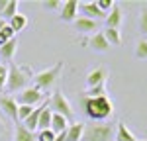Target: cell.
<instances>
[{
    "label": "cell",
    "mask_w": 147,
    "mask_h": 141,
    "mask_svg": "<svg viewBox=\"0 0 147 141\" xmlns=\"http://www.w3.org/2000/svg\"><path fill=\"white\" fill-rule=\"evenodd\" d=\"M106 77H108V73L106 69H94L90 70L88 75H86V84H88V88H94V86H98V84H106Z\"/></svg>",
    "instance_id": "cell-12"
},
{
    "label": "cell",
    "mask_w": 147,
    "mask_h": 141,
    "mask_svg": "<svg viewBox=\"0 0 147 141\" xmlns=\"http://www.w3.org/2000/svg\"><path fill=\"white\" fill-rule=\"evenodd\" d=\"M84 126L82 122H75L67 128V141H82V135H84Z\"/></svg>",
    "instance_id": "cell-14"
},
{
    "label": "cell",
    "mask_w": 147,
    "mask_h": 141,
    "mask_svg": "<svg viewBox=\"0 0 147 141\" xmlns=\"http://www.w3.org/2000/svg\"><path fill=\"white\" fill-rule=\"evenodd\" d=\"M86 45L90 47V49H94V51H98V53H106V51H110V47H112L106 41V37H104L102 32H96V34L86 41Z\"/></svg>",
    "instance_id": "cell-8"
},
{
    "label": "cell",
    "mask_w": 147,
    "mask_h": 141,
    "mask_svg": "<svg viewBox=\"0 0 147 141\" xmlns=\"http://www.w3.org/2000/svg\"><path fill=\"white\" fill-rule=\"evenodd\" d=\"M16 49H18V39L14 37L10 41H6L4 45H0V57L4 61H12V57L16 55Z\"/></svg>",
    "instance_id": "cell-17"
},
{
    "label": "cell",
    "mask_w": 147,
    "mask_h": 141,
    "mask_svg": "<svg viewBox=\"0 0 147 141\" xmlns=\"http://www.w3.org/2000/svg\"><path fill=\"white\" fill-rule=\"evenodd\" d=\"M34 110H35L34 106H18V120H20V122H26L28 117L32 116Z\"/></svg>",
    "instance_id": "cell-26"
},
{
    "label": "cell",
    "mask_w": 147,
    "mask_h": 141,
    "mask_svg": "<svg viewBox=\"0 0 147 141\" xmlns=\"http://www.w3.org/2000/svg\"><path fill=\"white\" fill-rule=\"evenodd\" d=\"M0 108L4 110V114L12 120H18V102L12 96H2L0 98Z\"/></svg>",
    "instance_id": "cell-10"
},
{
    "label": "cell",
    "mask_w": 147,
    "mask_h": 141,
    "mask_svg": "<svg viewBox=\"0 0 147 141\" xmlns=\"http://www.w3.org/2000/svg\"><path fill=\"white\" fill-rule=\"evenodd\" d=\"M139 30L143 35H147V8H143L139 14Z\"/></svg>",
    "instance_id": "cell-30"
},
{
    "label": "cell",
    "mask_w": 147,
    "mask_h": 141,
    "mask_svg": "<svg viewBox=\"0 0 147 141\" xmlns=\"http://www.w3.org/2000/svg\"><path fill=\"white\" fill-rule=\"evenodd\" d=\"M41 108H43V104L39 106V108H35L34 112H32V116H30V117H28V120L22 124L24 128L28 129V131H32V133L37 129V122H39V116H41Z\"/></svg>",
    "instance_id": "cell-19"
},
{
    "label": "cell",
    "mask_w": 147,
    "mask_h": 141,
    "mask_svg": "<svg viewBox=\"0 0 147 141\" xmlns=\"http://www.w3.org/2000/svg\"><path fill=\"white\" fill-rule=\"evenodd\" d=\"M79 8L82 10L84 18H90V20L102 18V20H106V14L98 8V4H96V2H82V4H79Z\"/></svg>",
    "instance_id": "cell-9"
},
{
    "label": "cell",
    "mask_w": 147,
    "mask_h": 141,
    "mask_svg": "<svg viewBox=\"0 0 147 141\" xmlns=\"http://www.w3.org/2000/svg\"><path fill=\"white\" fill-rule=\"evenodd\" d=\"M18 4H20L18 0H8V6H6L4 12L0 14V18H2V20H6V22H10L12 18L18 14Z\"/></svg>",
    "instance_id": "cell-21"
},
{
    "label": "cell",
    "mask_w": 147,
    "mask_h": 141,
    "mask_svg": "<svg viewBox=\"0 0 147 141\" xmlns=\"http://www.w3.org/2000/svg\"><path fill=\"white\" fill-rule=\"evenodd\" d=\"M6 81H8V67L0 65V90L6 88Z\"/></svg>",
    "instance_id": "cell-31"
},
{
    "label": "cell",
    "mask_w": 147,
    "mask_h": 141,
    "mask_svg": "<svg viewBox=\"0 0 147 141\" xmlns=\"http://www.w3.org/2000/svg\"><path fill=\"white\" fill-rule=\"evenodd\" d=\"M14 141H35V137H34V133L28 131L24 126H16V129H14Z\"/></svg>",
    "instance_id": "cell-23"
},
{
    "label": "cell",
    "mask_w": 147,
    "mask_h": 141,
    "mask_svg": "<svg viewBox=\"0 0 147 141\" xmlns=\"http://www.w3.org/2000/svg\"><path fill=\"white\" fill-rule=\"evenodd\" d=\"M96 4H98V8H100L104 14H108V12L114 8L116 2H114V0H96Z\"/></svg>",
    "instance_id": "cell-29"
},
{
    "label": "cell",
    "mask_w": 147,
    "mask_h": 141,
    "mask_svg": "<svg viewBox=\"0 0 147 141\" xmlns=\"http://www.w3.org/2000/svg\"><path fill=\"white\" fill-rule=\"evenodd\" d=\"M63 61H57L53 67H49L45 70H39V73H35L34 75V86H37L39 90H47V88H51L55 81L59 79V75H61V70H63Z\"/></svg>",
    "instance_id": "cell-3"
},
{
    "label": "cell",
    "mask_w": 147,
    "mask_h": 141,
    "mask_svg": "<svg viewBox=\"0 0 147 141\" xmlns=\"http://www.w3.org/2000/svg\"><path fill=\"white\" fill-rule=\"evenodd\" d=\"M114 141H137L136 135L127 129L124 122H120V124H116V135H114Z\"/></svg>",
    "instance_id": "cell-16"
},
{
    "label": "cell",
    "mask_w": 147,
    "mask_h": 141,
    "mask_svg": "<svg viewBox=\"0 0 147 141\" xmlns=\"http://www.w3.org/2000/svg\"><path fill=\"white\" fill-rule=\"evenodd\" d=\"M71 126L69 124V120H65L63 116H59V114H53V117H51V131L53 133H63V131H67V128Z\"/></svg>",
    "instance_id": "cell-18"
},
{
    "label": "cell",
    "mask_w": 147,
    "mask_h": 141,
    "mask_svg": "<svg viewBox=\"0 0 147 141\" xmlns=\"http://www.w3.org/2000/svg\"><path fill=\"white\" fill-rule=\"evenodd\" d=\"M49 108H51L53 114H59V116H63L69 122L73 120V106H71L69 98L63 92H53L51 102H49Z\"/></svg>",
    "instance_id": "cell-5"
},
{
    "label": "cell",
    "mask_w": 147,
    "mask_h": 141,
    "mask_svg": "<svg viewBox=\"0 0 147 141\" xmlns=\"http://www.w3.org/2000/svg\"><path fill=\"white\" fill-rule=\"evenodd\" d=\"M55 141H67V131H63V133H57V135H55Z\"/></svg>",
    "instance_id": "cell-33"
},
{
    "label": "cell",
    "mask_w": 147,
    "mask_h": 141,
    "mask_svg": "<svg viewBox=\"0 0 147 141\" xmlns=\"http://www.w3.org/2000/svg\"><path fill=\"white\" fill-rule=\"evenodd\" d=\"M116 135V129L110 124H92L84 126L82 141H112Z\"/></svg>",
    "instance_id": "cell-4"
},
{
    "label": "cell",
    "mask_w": 147,
    "mask_h": 141,
    "mask_svg": "<svg viewBox=\"0 0 147 141\" xmlns=\"http://www.w3.org/2000/svg\"><path fill=\"white\" fill-rule=\"evenodd\" d=\"M77 14H79V0H67L63 6H61V20L63 22H75L77 20Z\"/></svg>",
    "instance_id": "cell-7"
},
{
    "label": "cell",
    "mask_w": 147,
    "mask_h": 141,
    "mask_svg": "<svg viewBox=\"0 0 147 141\" xmlns=\"http://www.w3.org/2000/svg\"><path fill=\"white\" fill-rule=\"evenodd\" d=\"M80 106L84 110V114L94 120V122H104L114 114V104L108 96H96V98H88L82 96L80 98Z\"/></svg>",
    "instance_id": "cell-1"
},
{
    "label": "cell",
    "mask_w": 147,
    "mask_h": 141,
    "mask_svg": "<svg viewBox=\"0 0 147 141\" xmlns=\"http://www.w3.org/2000/svg\"><path fill=\"white\" fill-rule=\"evenodd\" d=\"M8 6V0H0V14L4 12V8Z\"/></svg>",
    "instance_id": "cell-34"
},
{
    "label": "cell",
    "mask_w": 147,
    "mask_h": 141,
    "mask_svg": "<svg viewBox=\"0 0 147 141\" xmlns=\"http://www.w3.org/2000/svg\"><path fill=\"white\" fill-rule=\"evenodd\" d=\"M61 2L59 0H47V2H43V8H47V10H61Z\"/></svg>",
    "instance_id": "cell-32"
},
{
    "label": "cell",
    "mask_w": 147,
    "mask_h": 141,
    "mask_svg": "<svg viewBox=\"0 0 147 141\" xmlns=\"http://www.w3.org/2000/svg\"><path fill=\"white\" fill-rule=\"evenodd\" d=\"M8 26H10L12 30H14V34H18V32H22L24 28L28 26V16H26V14H20V12H18V14H16V16L12 18L10 22H8Z\"/></svg>",
    "instance_id": "cell-20"
},
{
    "label": "cell",
    "mask_w": 147,
    "mask_h": 141,
    "mask_svg": "<svg viewBox=\"0 0 147 141\" xmlns=\"http://www.w3.org/2000/svg\"><path fill=\"white\" fill-rule=\"evenodd\" d=\"M82 96H88V98H96V96H106V84H98L94 88H86V92Z\"/></svg>",
    "instance_id": "cell-24"
},
{
    "label": "cell",
    "mask_w": 147,
    "mask_h": 141,
    "mask_svg": "<svg viewBox=\"0 0 147 141\" xmlns=\"http://www.w3.org/2000/svg\"><path fill=\"white\" fill-rule=\"evenodd\" d=\"M16 37V34H14V30H12L10 26H6L2 32H0V45H4L6 41H10V39H14Z\"/></svg>",
    "instance_id": "cell-27"
},
{
    "label": "cell",
    "mask_w": 147,
    "mask_h": 141,
    "mask_svg": "<svg viewBox=\"0 0 147 141\" xmlns=\"http://www.w3.org/2000/svg\"><path fill=\"white\" fill-rule=\"evenodd\" d=\"M35 141H55V133L51 129H43V131L37 133V139Z\"/></svg>",
    "instance_id": "cell-28"
},
{
    "label": "cell",
    "mask_w": 147,
    "mask_h": 141,
    "mask_svg": "<svg viewBox=\"0 0 147 141\" xmlns=\"http://www.w3.org/2000/svg\"><path fill=\"white\" fill-rule=\"evenodd\" d=\"M106 28H112V30H118L120 23H122V8L118 4H114V8L108 14H106Z\"/></svg>",
    "instance_id": "cell-13"
},
{
    "label": "cell",
    "mask_w": 147,
    "mask_h": 141,
    "mask_svg": "<svg viewBox=\"0 0 147 141\" xmlns=\"http://www.w3.org/2000/svg\"><path fill=\"white\" fill-rule=\"evenodd\" d=\"M136 57L141 59V61H145V59H147V39L137 41V45H136Z\"/></svg>",
    "instance_id": "cell-25"
},
{
    "label": "cell",
    "mask_w": 147,
    "mask_h": 141,
    "mask_svg": "<svg viewBox=\"0 0 147 141\" xmlns=\"http://www.w3.org/2000/svg\"><path fill=\"white\" fill-rule=\"evenodd\" d=\"M104 37H106V41L110 43V45H120L122 43V34H120V30H112V28H106L104 32Z\"/></svg>",
    "instance_id": "cell-22"
},
{
    "label": "cell",
    "mask_w": 147,
    "mask_h": 141,
    "mask_svg": "<svg viewBox=\"0 0 147 141\" xmlns=\"http://www.w3.org/2000/svg\"><path fill=\"white\" fill-rule=\"evenodd\" d=\"M75 28L82 32V34H94V32H98V22L96 20H90V18H84V16H80L75 20Z\"/></svg>",
    "instance_id": "cell-11"
},
{
    "label": "cell",
    "mask_w": 147,
    "mask_h": 141,
    "mask_svg": "<svg viewBox=\"0 0 147 141\" xmlns=\"http://www.w3.org/2000/svg\"><path fill=\"white\" fill-rule=\"evenodd\" d=\"M6 26H8V22H6V20H2V18H0V32H2V30H4V28H6Z\"/></svg>",
    "instance_id": "cell-35"
},
{
    "label": "cell",
    "mask_w": 147,
    "mask_h": 141,
    "mask_svg": "<svg viewBox=\"0 0 147 141\" xmlns=\"http://www.w3.org/2000/svg\"><path fill=\"white\" fill-rule=\"evenodd\" d=\"M34 79V73L30 67H20L16 63H10L8 67V81H6V90L10 92H22L28 88V82Z\"/></svg>",
    "instance_id": "cell-2"
},
{
    "label": "cell",
    "mask_w": 147,
    "mask_h": 141,
    "mask_svg": "<svg viewBox=\"0 0 147 141\" xmlns=\"http://www.w3.org/2000/svg\"><path fill=\"white\" fill-rule=\"evenodd\" d=\"M41 100H43V92L37 86H28L22 92H18V96H16L18 106H34L35 108V104L41 102Z\"/></svg>",
    "instance_id": "cell-6"
},
{
    "label": "cell",
    "mask_w": 147,
    "mask_h": 141,
    "mask_svg": "<svg viewBox=\"0 0 147 141\" xmlns=\"http://www.w3.org/2000/svg\"><path fill=\"white\" fill-rule=\"evenodd\" d=\"M51 117H53V112L47 102H43V108H41V116H39V122H37V129L43 131V129H51Z\"/></svg>",
    "instance_id": "cell-15"
},
{
    "label": "cell",
    "mask_w": 147,
    "mask_h": 141,
    "mask_svg": "<svg viewBox=\"0 0 147 141\" xmlns=\"http://www.w3.org/2000/svg\"><path fill=\"white\" fill-rule=\"evenodd\" d=\"M141 141H145V139H141Z\"/></svg>",
    "instance_id": "cell-36"
}]
</instances>
